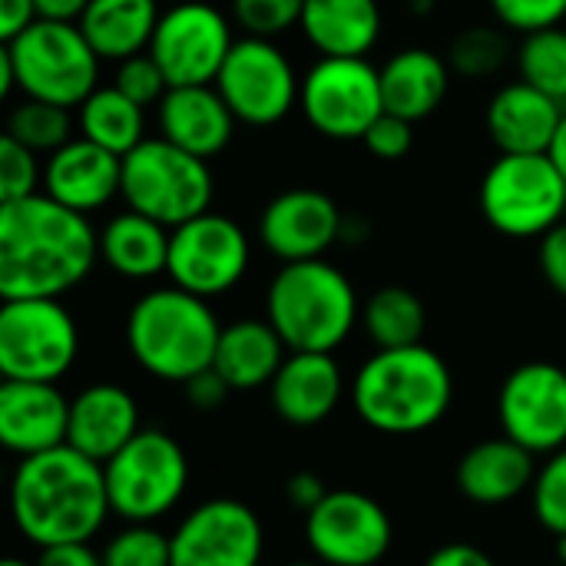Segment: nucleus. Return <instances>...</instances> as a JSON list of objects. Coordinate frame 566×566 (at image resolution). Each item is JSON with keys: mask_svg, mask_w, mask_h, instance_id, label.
<instances>
[{"mask_svg": "<svg viewBox=\"0 0 566 566\" xmlns=\"http://www.w3.org/2000/svg\"><path fill=\"white\" fill-rule=\"evenodd\" d=\"M322 56H365L381 36L378 0H305L298 20Z\"/></svg>", "mask_w": 566, "mask_h": 566, "instance_id": "obj_28", "label": "nucleus"}, {"mask_svg": "<svg viewBox=\"0 0 566 566\" xmlns=\"http://www.w3.org/2000/svg\"><path fill=\"white\" fill-rule=\"evenodd\" d=\"M113 86H119L129 99H136L139 106H156L166 93H169V80L159 70V63L153 60V53H136L129 60H123L116 66V80Z\"/></svg>", "mask_w": 566, "mask_h": 566, "instance_id": "obj_41", "label": "nucleus"}, {"mask_svg": "<svg viewBox=\"0 0 566 566\" xmlns=\"http://www.w3.org/2000/svg\"><path fill=\"white\" fill-rule=\"evenodd\" d=\"M305 0H232V20L245 30V36H279L302 20Z\"/></svg>", "mask_w": 566, "mask_h": 566, "instance_id": "obj_38", "label": "nucleus"}, {"mask_svg": "<svg viewBox=\"0 0 566 566\" xmlns=\"http://www.w3.org/2000/svg\"><path fill=\"white\" fill-rule=\"evenodd\" d=\"M564 103L517 80L501 86L488 103V133L501 153H551Z\"/></svg>", "mask_w": 566, "mask_h": 566, "instance_id": "obj_24", "label": "nucleus"}, {"mask_svg": "<svg viewBox=\"0 0 566 566\" xmlns=\"http://www.w3.org/2000/svg\"><path fill=\"white\" fill-rule=\"evenodd\" d=\"M395 527L388 511L361 491H328L305 514V544L325 566H375L391 551Z\"/></svg>", "mask_w": 566, "mask_h": 566, "instance_id": "obj_15", "label": "nucleus"}, {"mask_svg": "<svg viewBox=\"0 0 566 566\" xmlns=\"http://www.w3.org/2000/svg\"><path fill=\"white\" fill-rule=\"evenodd\" d=\"M103 474L113 517L123 524H156L186 497L189 458L172 434L143 428L116 458L103 464Z\"/></svg>", "mask_w": 566, "mask_h": 566, "instance_id": "obj_8", "label": "nucleus"}, {"mask_svg": "<svg viewBox=\"0 0 566 566\" xmlns=\"http://www.w3.org/2000/svg\"><path fill=\"white\" fill-rule=\"evenodd\" d=\"M361 328L375 348L421 345L428 328L424 302L405 285H385L361 305Z\"/></svg>", "mask_w": 566, "mask_h": 566, "instance_id": "obj_32", "label": "nucleus"}, {"mask_svg": "<svg viewBox=\"0 0 566 566\" xmlns=\"http://www.w3.org/2000/svg\"><path fill=\"white\" fill-rule=\"evenodd\" d=\"M90 0H36V20H60V23H80Z\"/></svg>", "mask_w": 566, "mask_h": 566, "instance_id": "obj_49", "label": "nucleus"}, {"mask_svg": "<svg viewBox=\"0 0 566 566\" xmlns=\"http://www.w3.org/2000/svg\"><path fill=\"white\" fill-rule=\"evenodd\" d=\"M554 566H564V564H554Z\"/></svg>", "mask_w": 566, "mask_h": 566, "instance_id": "obj_54", "label": "nucleus"}, {"mask_svg": "<svg viewBox=\"0 0 566 566\" xmlns=\"http://www.w3.org/2000/svg\"><path fill=\"white\" fill-rule=\"evenodd\" d=\"M222 325L209 305L179 285L139 295L126 315V348L136 365L172 385H186L216 361Z\"/></svg>", "mask_w": 566, "mask_h": 566, "instance_id": "obj_4", "label": "nucleus"}, {"mask_svg": "<svg viewBox=\"0 0 566 566\" xmlns=\"http://www.w3.org/2000/svg\"><path fill=\"white\" fill-rule=\"evenodd\" d=\"M289 566H325V564H318V560H302V564H289Z\"/></svg>", "mask_w": 566, "mask_h": 566, "instance_id": "obj_53", "label": "nucleus"}, {"mask_svg": "<svg viewBox=\"0 0 566 566\" xmlns=\"http://www.w3.org/2000/svg\"><path fill=\"white\" fill-rule=\"evenodd\" d=\"M70 401L46 381L0 385V444L20 458H33L66 444Z\"/></svg>", "mask_w": 566, "mask_h": 566, "instance_id": "obj_20", "label": "nucleus"}, {"mask_svg": "<svg viewBox=\"0 0 566 566\" xmlns=\"http://www.w3.org/2000/svg\"><path fill=\"white\" fill-rule=\"evenodd\" d=\"M298 109L325 139H365L385 113L381 70L365 56H318L302 76Z\"/></svg>", "mask_w": 566, "mask_h": 566, "instance_id": "obj_11", "label": "nucleus"}, {"mask_svg": "<svg viewBox=\"0 0 566 566\" xmlns=\"http://www.w3.org/2000/svg\"><path fill=\"white\" fill-rule=\"evenodd\" d=\"M33 566H103V554H96L90 544H60L40 551V560Z\"/></svg>", "mask_w": 566, "mask_h": 566, "instance_id": "obj_46", "label": "nucleus"}, {"mask_svg": "<svg viewBox=\"0 0 566 566\" xmlns=\"http://www.w3.org/2000/svg\"><path fill=\"white\" fill-rule=\"evenodd\" d=\"M235 123L239 119L216 83L169 86V93L159 99V136L199 159L219 156L232 143Z\"/></svg>", "mask_w": 566, "mask_h": 566, "instance_id": "obj_23", "label": "nucleus"}, {"mask_svg": "<svg viewBox=\"0 0 566 566\" xmlns=\"http://www.w3.org/2000/svg\"><path fill=\"white\" fill-rule=\"evenodd\" d=\"M146 106L129 99L119 86H96L80 103V136L126 156L146 139Z\"/></svg>", "mask_w": 566, "mask_h": 566, "instance_id": "obj_31", "label": "nucleus"}, {"mask_svg": "<svg viewBox=\"0 0 566 566\" xmlns=\"http://www.w3.org/2000/svg\"><path fill=\"white\" fill-rule=\"evenodd\" d=\"M73 212H99L123 196V156L90 143L86 136L63 143L43 163V189Z\"/></svg>", "mask_w": 566, "mask_h": 566, "instance_id": "obj_19", "label": "nucleus"}, {"mask_svg": "<svg viewBox=\"0 0 566 566\" xmlns=\"http://www.w3.org/2000/svg\"><path fill=\"white\" fill-rule=\"evenodd\" d=\"M454 401V375L428 345L378 348L352 378L355 415L381 434H421L444 421Z\"/></svg>", "mask_w": 566, "mask_h": 566, "instance_id": "obj_3", "label": "nucleus"}, {"mask_svg": "<svg viewBox=\"0 0 566 566\" xmlns=\"http://www.w3.org/2000/svg\"><path fill=\"white\" fill-rule=\"evenodd\" d=\"M232 46V23L222 10L206 0H179L163 10L149 53L169 86H202L216 83Z\"/></svg>", "mask_w": 566, "mask_h": 566, "instance_id": "obj_14", "label": "nucleus"}, {"mask_svg": "<svg viewBox=\"0 0 566 566\" xmlns=\"http://www.w3.org/2000/svg\"><path fill=\"white\" fill-rule=\"evenodd\" d=\"M7 136L20 146L33 149L36 156L56 153L63 143H70V109L43 103V99H23L7 116Z\"/></svg>", "mask_w": 566, "mask_h": 566, "instance_id": "obj_34", "label": "nucleus"}, {"mask_svg": "<svg viewBox=\"0 0 566 566\" xmlns=\"http://www.w3.org/2000/svg\"><path fill=\"white\" fill-rule=\"evenodd\" d=\"M139 431H143L139 405L123 385L99 381V385L83 388L70 401L66 444L93 458L96 464H106L109 458H116Z\"/></svg>", "mask_w": 566, "mask_h": 566, "instance_id": "obj_22", "label": "nucleus"}, {"mask_svg": "<svg viewBox=\"0 0 566 566\" xmlns=\"http://www.w3.org/2000/svg\"><path fill=\"white\" fill-rule=\"evenodd\" d=\"M163 10L156 0H90L80 17V30L99 60L123 63L146 53Z\"/></svg>", "mask_w": 566, "mask_h": 566, "instance_id": "obj_30", "label": "nucleus"}, {"mask_svg": "<svg viewBox=\"0 0 566 566\" xmlns=\"http://www.w3.org/2000/svg\"><path fill=\"white\" fill-rule=\"evenodd\" d=\"M169 232L163 222L126 209L99 229V259L123 279H156L169 265Z\"/></svg>", "mask_w": 566, "mask_h": 566, "instance_id": "obj_29", "label": "nucleus"}, {"mask_svg": "<svg viewBox=\"0 0 566 566\" xmlns=\"http://www.w3.org/2000/svg\"><path fill=\"white\" fill-rule=\"evenodd\" d=\"M103 566H172L169 534L156 524H126L106 541Z\"/></svg>", "mask_w": 566, "mask_h": 566, "instance_id": "obj_35", "label": "nucleus"}, {"mask_svg": "<svg viewBox=\"0 0 566 566\" xmlns=\"http://www.w3.org/2000/svg\"><path fill=\"white\" fill-rule=\"evenodd\" d=\"M531 501L544 531H551L554 537L566 534V448L547 454V461L537 468Z\"/></svg>", "mask_w": 566, "mask_h": 566, "instance_id": "obj_37", "label": "nucleus"}, {"mask_svg": "<svg viewBox=\"0 0 566 566\" xmlns=\"http://www.w3.org/2000/svg\"><path fill=\"white\" fill-rule=\"evenodd\" d=\"M0 566H30L27 560H17V557H10V560H3Z\"/></svg>", "mask_w": 566, "mask_h": 566, "instance_id": "obj_52", "label": "nucleus"}, {"mask_svg": "<svg viewBox=\"0 0 566 566\" xmlns=\"http://www.w3.org/2000/svg\"><path fill=\"white\" fill-rule=\"evenodd\" d=\"M484 219L511 239H544L566 216V179L551 153H501L481 179Z\"/></svg>", "mask_w": 566, "mask_h": 566, "instance_id": "obj_9", "label": "nucleus"}, {"mask_svg": "<svg viewBox=\"0 0 566 566\" xmlns=\"http://www.w3.org/2000/svg\"><path fill=\"white\" fill-rule=\"evenodd\" d=\"M216 90L245 126H275L298 103L302 80L292 60L265 36H239L229 50Z\"/></svg>", "mask_w": 566, "mask_h": 566, "instance_id": "obj_13", "label": "nucleus"}, {"mask_svg": "<svg viewBox=\"0 0 566 566\" xmlns=\"http://www.w3.org/2000/svg\"><path fill=\"white\" fill-rule=\"evenodd\" d=\"M448 63L454 73L481 80V76H494L504 60H507V40L501 30L494 27H471L464 33L454 36L451 50H448Z\"/></svg>", "mask_w": 566, "mask_h": 566, "instance_id": "obj_36", "label": "nucleus"}, {"mask_svg": "<svg viewBox=\"0 0 566 566\" xmlns=\"http://www.w3.org/2000/svg\"><path fill=\"white\" fill-rule=\"evenodd\" d=\"M289 345L269 318H239L222 328L212 368L232 391H259L279 375Z\"/></svg>", "mask_w": 566, "mask_h": 566, "instance_id": "obj_26", "label": "nucleus"}, {"mask_svg": "<svg viewBox=\"0 0 566 566\" xmlns=\"http://www.w3.org/2000/svg\"><path fill=\"white\" fill-rule=\"evenodd\" d=\"M169 547L172 566H262L265 527L249 504L212 497L179 521Z\"/></svg>", "mask_w": 566, "mask_h": 566, "instance_id": "obj_16", "label": "nucleus"}, {"mask_svg": "<svg viewBox=\"0 0 566 566\" xmlns=\"http://www.w3.org/2000/svg\"><path fill=\"white\" fill-rule=\"evenodd\" d=\"M497 421L531 454L566 448V371L554 361L514 368L497 395Z\"/></svg>", "mask_w": 566, "mask_h": 566, "instance_id": "obj_17", "label": "nucleus"}, {"mask_svg": "<svg viewBox=\"0 0 566 566\" xmlns=\"http://www.w3.org/2000/svg\"><path fill=\"white\" fill-rule=\"evenodd\" d=\"M325 494H328V488H325V481H322L315 471H295V474L285 481V497H289V504L298 507V511H305V514H308L312 507H318Z\"/></svg>", "mask_w": 566, "mask_h": 566, "instance_id": "obj_45", "label": "nucleus"}, {"mask_svg": "<svg viewBox=\"0 0 566 566\" xmlns=\"http://www.w3.org/2000/svg\"><path fill=\"white\" fill-rule=\"evenodd\" d=\"M361 143L378 159H388V163L391 159H405L411 153V146H415V123H408V119H401L395 113H381L375 119V126L365 133Z\"/></svg>", "mask_w": 566, "mask_h": 566, "instance_id": "obj_42", "label": "nucleus"}, {"mask_svg": "<svg viewBox=\"0 0 566 566\" xmlns=\"http://www.w3.org/2000/svg\"><path fill=\"white\" fill-rule=\"evenodd\" d=\"M424 566H497L481 547H474V544H461V541H454V544H444V547H438Z\"/></svg>", "mask_w": 566, "mask_h": 566, "instance_id": "obj_47", "label": "nucleus"}, {"mask_svg": "<svg viewBox=\"0 0 566 566\" xmlns=\"http://www.w3.org/2000/svg\"><path fill=\"white\" fill-rule=\"evenodd\" d=\"M517 70L521 80L537 86L541 93L554 96L566 106V30L551 27L527 33L517 50Z\"/></svg>", "mask_w": 566, "mask_h": 566, "instance_id": "obj_33", "label": "nucleus"}, {"mask_svg": "<svg viewBox=\"0 0 566 566\" xmlns=\"http://www.w3.org/2000/svg\"><path fill=\"white\" fill-rule=\"evenodd\" d=\"M541 272H544L547 285L566 298V222L554 226L541 239Z\"/></svg>", "mask_w": 566, "mask_h": 566, "instance_id": "obj_43", "label": "nucleus"}, {"mask_svg": "<svg viewBox=\"0 0 566 566\" xmlns=\"http://www.w3.org/2000/svg\"><path fill=\"white\" fill-rule=\"evenodd\" d=\"M43 189V166L36 153L3 133L0 139V202H17Z\"/></svg>", "mask_w": 566, "mask_h": 566, "instance_id": "obj_39", "label": "nucleus"}, {"mask_svg": "<svg viewBox=\"0 0 566 566\" xmlns=\"http://www.w3.org/2000/svg\"><path fill=\"white\" fill-rule=\"evenodd\" d=\"M342 235V212L318 189L279 192L259 219L262 245L282 262L322 259Z\"/></svg>", "mask_w": 566, "mask_h": 566, "instance_id": "obj_18", "label": "nucleus"}, {"mask_svg": "<svg viewBox=\"0 0 566 566\" xmlns=\"http://www.w3.org/2000/svg\"><path fill=\"white\" fill-rule=\"evenodd\" d=\"M113 514L103 464L70 444L20 458L10 478V517L36 551L90 544Z\"/></svg>", "mask_w": 566, "mask_h": 566, "instance_id": "obj_2", "label": "nucleus"}, {"mask_svg": "<svg viewBox=\"0 0 566 566\" xmlns=\"http://www.w3.org/2000/svg\"><path fill=\"white\" fill-rule=\"evenodd\" d=\"M36 20V0H0V36L13 40Z\"/></svg>", "mask_w": 566, "mask_h": 566, "instance_id": "obj_48", "label": "nucleus"}, {"mask_svg": "<svg viewBox=\"0 0 566 566\" xmlns=\"http://www.w3.org/2000/svg\"><path fill=\"white\" fill-rule=\"evenodd\" d=\"M0 56L10 63L13 86L23 99H43L63 109L80 106L99 83V56L80 23L33 20L13 40H3Z\"/></svg>", "mask_w": 566, "mask_h": 566, "instance_id": "obj_6", "label": "nucleus"}, {"mask_svg": "<svg viewBox=\"0 0 566 566\" xmlns=\"http://www.w3.org/2000/svg\"><path fill=\"white\" fill-rule=\"evenodd\" d=\"M534 458L537 454H531L507 434L481 441L458 461V488L471 504L481 507L511 504L534 488L537 478Z\"/></svg>", "mask_w": 566, "mask_h": 566, "instance_id": "obj_25", "label": "nucleus"}, {"mask_svg": "<svg viewBox=\"0 0 566 566\" xmlns=\"http://www.w3.org/2000/svg\"><path fill=\"white\" fill-rule=\"evenodd\" d=\"M265 318L289 352L335 355L361 322V302L338 265L325 259L285 262L265 292Z\"/></svg>", "mask_w": 566, "mask_h": 566, "instance_id": "obj_5", "label": "nucleus"}, {"mask_svg": "<svg viewBox=\"0 0 566 566\" xmlns=\"http://www.w3.org/2000/svg\"><path fill=\"white\" fill-rule=\"evenodd\" d=\"M80 355V328L60 298H3L0 375L56 385Z\"/></svg>", "mask_w": 566, "mask_h": 566, "instance_id": "obj_10", "label": "nucleus"}, {"mask_svg": "<svg viewBox=\"0 0 566 566\" xmlns=\"http://www.w3.org/2000/svg\"><path fill=\"white\" fill-rule=\"evenodd\" d=\"M212 169L176 143L156 136L143 139L123 156V199L129 209L176 229L212 209Z\"/></svg>", "mask_w": 566, "mask_h": 566, "instance_id": "obj_7", "label": "nucleus"}, {"mask_svg": "<svg viewBox=\"0 0 566 566\" xmlns=\"http://www.w3.org/2000/svg\"><path fill=\"white\" fill-rule=\"evenodd\" d=\"M451 63L424 46H408L381 66V96L385 113H395L408 123L428 119L448 96Z\"/></svg>", "mask_w": 566, "mask_h": 566, "instance_id": "obj_27", "label": "nucleus"}, {"mask_svg": "<svg viewBox=\"0 0 566 566\" xmlns=\"http://www.w3.org/2000/svg\"><path fill=\"white\" fill-rule=\"evenodd\" d=\"M345 395V375L332 352H292L269 385L275 415L292 428L328 421Z\"/></svg>", "mask_w": 566, "mask_h": 566, "instance_id": "obj_21", "label": "nucleus"}, {"mask_svg": "<svg viewBox=\"0 0 566 566\" xmlns=\"http://www.w3.org/2000/svg\"><path fill=\"white\" fill-rule=\"evenodd\" d=\"M186 398H189V405L196 408V411H216L226 398H229V385L222 381V375L216 371V368H206L202 375H196V378H189L186 385Z\"/></svg>", "mask_w": 566, "mask_h": 566, "instance_id": "obj_44", "label": "nucleus"}, {"mask_svg": "<svg viewBox=\"0 0 566 566\" xmlns=\"http://www.w3.org/2000/svg\"><path fill=\"white\" fill-rule=\"evenodd\" d=\"M249 262L252 245L242 226L212 209L169 232L166 275L172 285L199 298H219L232 292L245 279Z\"/></svg>", "mask_w": 566, "mask_h": 566, "instance_id": "obj_12", "label": "nucleus"}, {"mask_svg": "<svg viewBox=\"0 0 566 566\" xmlns=\"http://www.w3.org/2000/svg\"><path fill=\"white\" fill-rule=\"evenodd\" d=\"M551 159L557 163V169L564 172L566 179V109L564 119H560V129H557V139H554V146H551Z\"/></svg>", "mask_w": 566, "mask_h": 566, "instance_id": "obj_50", "label": "nucleus"}, {"mask_svg": "<svg viewBox=\"0 0 566 566\" xmlns=\"http://www.w3.org/2000/svg\"><path fill=\"white\" fill-rule=\"evenodd\" d=\"M99 259V232L83 212H73L33 192L0 202V295L3 298H63Z\"/></svg>", "mask_w": 566, "mask_h": 566, "instance_id": "obj_1", "label": "nucleus"}, {"mask_svg": "<svg viewBox=\"0 0 566 566\" xmlns=\"http://www.w3.org/2000/svg\"><path fill=\"white\" fill-rule=\"evenodd\" d=\"M554 541H557V564L566 566V534H557Z\"/></svg>", "mask_w": 566, "mask_h": 566, "instance_id": "obj_51", "label": "nucleus"}, {"mask_svg": "<svg viewBox=\"0 0 566 566\" xmlns=\"http://www.w3.org/2000/svg\"><path fill=\"white\" fill-rule=\"evenodd\" d=\"M491 10L501 27L524 36L560 27L566 20V0H491Z\"/></svg>", "mask_w": 566, "mask_h": 566, "instance_id": "obj_40", "label": "nucleus"}]
</instances>
